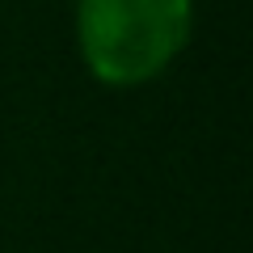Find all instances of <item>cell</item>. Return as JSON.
Segmentation results:
<instances>
[{
    "label": "cell",
    "instance_id": "6da1fadb",
    "mask_svg": "<svg viewBox=\"0 0 253 253\" xmlns=\"http://www.w3.org/2000/svg\"><path fill=\"white\" fill-rule=\"evenodd\" d=\"M190 21V0H81V55L106 84H144L177 59Z\"/></svg>",
    "mask_w": 253,
    "mask_h": 253
}]
</instances>
